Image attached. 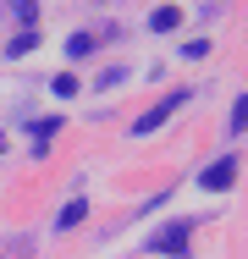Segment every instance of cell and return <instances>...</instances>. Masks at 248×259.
Wrapping results in <instances>:
<instances>
[{
	"instance_id": "1",
	"label": "cell",
	"mask_w": 248,
	"mask_h": 259,
	"mask_svg": "<svg viewBox=\"0 0 248 259\" xmlns=\"http://www.w3.org/2000/svg\"><path fill=\"white\" fill-rule=\"evenodd\" d=\"M188 237H193V221H171L160 237H149L154 254H188Z\"/></svg>"
},
{
	"instance_id": "2",
	"label": "cell",
	"mask_w": 248,
	"mask_h": 259,
	"mask_svg": "<svg viewBox=\"0 0 248 259\" xmlns=\"http://www.w3.org/2000/svg\"><path fill=\"white\" fill-rule=\"evenodd\" d=\"M198 182H204V193H226V188L237 182V155H221L215 165H204Z\"/></svg>"
},
{
	"instance_id": "3",
	"label": "cell",
	"mask_w": 248,
	"mask_h": 259,
	"mask_svg": "<svg viewBox=\"0 0 248 259\" xmlns=\"http://www.w3.org/2000/svg\"><path fill=\"white\" fill-rule=\"evenodd\" d=\"M177 105H188V89H177V94H166V100L154 105V110H149V116H138V127H133V133H154V127H160V121H166V116H171Z\"/></svg>"
},
{
	"instance_id": "4",
	"label": "cell",
	"mask_w": 248,
	"mask_h": 259,
	"mask_svg": "<svg viewBox=\"0 0 248 259\" xmlns=\"http://www.w3.org/2000/svg\"><path fill=\"white\" fill-rule=\"evenodd\" d=\"M83 215H89V204H83V199H72V204L61 209V215H55V232H72V226H77Z\"/></svg>"
},
{
	"instance_id": "5",
	"label": "cell",
	"mask_w": 248,
	"mask_h": 259,
	"mask_svg": "<svg viewBox=\"0 0 248 259\" xmlns=\"http://www.w3.org/2000/svg\"><path fill=\"white\" fill-rule=\"evenodd\" d=\"M177 22H182V11H177V6H160V11L149 17V28H154V33H171Z\"/></svg>"
},
{
	"instance_id": "6",
	"label": "cell",
	"mask_w": 248,
	"mask_h": 259,
	"mask_svg": "<svg viewBox=\"0 0 248 259\" xmlns=\"http://www.w3.org/2000/svg\"><path fill=\"white\" fill-rule=\"evenodd\" d=\"M94 50V39H89V33H72V39H66V55H72V61H77V55H89Z\"/></svg>"
},
{
	"instance_id": "7",
	"label": "cell",
	"mask_w": 248,
	"mask_h": 259,
	"mask_svg": "<svg viewBox=\"0 0 248 259\" xmlns=\"http://www.w3.org/2000/svg\"><path fill=\"white\" fill-rule=\"evenodd\" d=\"M237 133H248V94L237 100V110H232V138H237Z\"/></svg>"
},
{
	"instance_id": "8",
	"label": "cell",
	"mask_w": 248,
	"mask_h": 259,
	"mask_svg": "<svg viewBox=\"0 0 248 259\" xmlns=\"http://www.w3.org/2000/svg\"><path fill=\"white\" fill-rule=\"evenodd\" d=\"M55 94H61V100H72V94H77V77H72V72H61V77H55Z\"/></svg>"
},
{
	"instance_id": "9",
	"label": "cell",
	"mask_w": 248,
	"mask_h": 259,
	"mask_svg": "<svg viewBox=\"0 0 248 259\" xmlns=\"http://www.w3.org/2000/svg\"><path fill=\"white\" fill-rule=\"evenodd\" d=\"M0 149H6V138H0Z\"/></svg>"
}]
</instances>
